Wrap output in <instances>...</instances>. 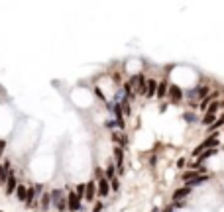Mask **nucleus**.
Listing matches in <instances>:
<instances>
[{"label": "nucleus", "instance_id": "nucleus-29", "mask_svg": "<svg viewBox=\"0 0 224 212\" xmlns=\"http://www.w3.org/2000/svg\"><path fill=\"white\" fill-rule=\"evenodd\" d=\"M94 177H96V179H102V177H104V175H102V169H99V167H96V171H94Z\"/></svg>", "mask_w": 224, "mask_h": 212}, {"label": "nucleus", "instance_id": "nucleus-5", "mask_svg": "<svg viewBox=\"0 0 224 212\" xmlns=\"http://www.w3.org/2000/svg\"><path fill=\"white\" fill-rule=\"evenodd\" d=\"M6 194H14L16 192V189H18V181H16V175H14V171H10V177H8V181H6Z\"/></svg>", "mask_w": 224, "mask_h": 212}, {"label": "nucleus", "instance_id": "nucleus-1", "mask_svg": "<svg viewBox=\"0 0 224 212\" xmlns=\"http://www.w3.org/2000/svg\"><path fill=\"white\" fill-rule=\"evenodd\" d=\"M214 147H218V134H212V136H208L204 141H201V143L193 149V155H201L203 151H206V149H214Z\"/></svg>", "mask_w": 224, "mask_h": 212}, {"label": "nucleus", "instance_id": "nucleus-11", "mask_svg": "<svg viewBox=\"0 0 224 212\" xmlns=\"http://www.w3.org/2000/svg\"><path fill=\"white\" fill-rule=\"evenodd\" d=\"M99 194L100 196H106V194H108V192H110V181L108 179H104V177H102V179H99Z\"/></svg>", "mask_w": 224, "mask_h": 212}, {"label": "nucleus", "instance_id": "nucleus-13", "mask_svg": "<svg viewBox=\"0 0 224 212\" xmlns=\"http://www.w3.org/2000/svg\"><path fill=\"white\" fill-rule=\"evenodd\" d=\"M94 191H96V183H94V181L86 183V192H85V199H86V200H92V199H94Z\"/></svg>", "mask_w": 224, "mask_h": 212}, {"label": "nucleus", "instance_id": "nucleus-10", "mask_svg": "<svg viewBox=\"0 0 224 212\" xmlns=\"http://www.w3.org/2000/svg\"><path fill=\"white\" fill-rule=\"evenodd\" d=\"M191 187H181V189H177V191L173 192V202H177V200H183L187 194H191Z\"/></svg>", "mask_w": 224, "mask_h": 212}, {"label": "nucleus", "instance_id": "nucleus-15", "mask_svg": "<svg viewBox=\"0 0 224 212\" xmlns=\"http://www.w3.org/2000/svg\"><path fill=\"white\" fill-rule=\"evenodd\" d=\"M112 139H114V141H116L122 149H124V147H128V138H126V136H120V134H114V132H112Z\"/></svg>", "mask_w": 224, "mask_h": 212}, {"label": "nucleus", "instance_id": "nucleus-4", "mask_svg": "<svg viewBox=\"0 0 224 212\" xmlns=\"http://www.w3.org/2000/svg\"><path fill=\"white\" fill-rule=\"evenodd\" d=\"M211 94V90H208V86H198V88H195V90H191V93H187V98L193 100V98H206Z\"/></svg>", "mask_w": 224, "mask_h": 212}, {"label": "nucleus", "instance_id": "nucleus-3", "mask_svg": "<svg viewBox=\"0 0 224 212\" xmlns=\"http://www.w3.org/2000/svg\"><path fill=\"white\" fill-rule=\"evenodd\" d=\"M81 208V200H79V196L75 194V191H69L67 192V210H79Z\"/></svg>", "mask_w": 224, "mask_h": 212}, {"label": "nucleus", "instance_id": "nucleus-17", "mask_svg": "<svg viewBox=\"0 0 224 212\" xmlns=\"http://www.w3.org/2000/svg\"><path fill=\"white\" fill-rule=\"evenodd\" d=\"M104 179H108V181L116 179V165H114V163H110V165L104 169Z\"/></svg>", "mask_w": 224, "mask_h": 212}, {"label": "nucleus", "instance_id": "nucleus-24", "mask_svg": "<svg viewBox=\"0 0 224 212\" xmlns=\"http://www.w3.org/2000/svg\"><path fill=\"white\" fill-rule=\"evenodd\" d=\"M183 118H185V122H197L195 114H189V112H185V114H183Z\"/></svg>", "mask_w": 224, "mask_h": 212}, {"label": "nucleus", "instance_id": "nucleus-28", "mask_svg": "<svg viewBox=\"0 0 224 212\" xmlns=\"http://www.w3.org/2000/svg\"><path fill=\"white\" fill-rule=\"evenodd\" d=\"M102 206H104L102 202H96V204H94V208H92V212H100V210H102Z\"/></svg>", "mask_w": 224, "mask_h": 212}, {"label": "nucleus", "instance_id": "nucleus-12", "mask_svg": "<svg viewBox=\"0 0 224 212\" xmlns=\"http://www.w3.org/2000/svg\"><path fill=\"white\" fill-rule=\"evenodd\" d=\"M155 93H157V83L150 79L147 83H145V96L152 98V96H155Z\"/></svg>", "mask_w": 224, "mask_h": 212}, {"label": "nucleus", "instance_id": "nucleus-2", "mask_svg": "<svg viewBox=\"0 0 224 212\" xmlns=\"http://www.w3.org/2000/svg\"><path fill=\"white\" fill-rule=\"evenodd\" d=\"M51 202L59 212H63L67 208V194H65V191H63V189H53L51 191Z\"/></svg>", "mask_w": 224, "mask_h": 212}, {"label": "nucleus", "instance_id": "nucleus-7", "mask_svg": "<svg viewBox=\"0 0 224 212\" xmlns=\"http://www.w3.org/2000/svg\"><path fill=\"white\" fill-rule=\"evenodd\" d=\"M114 155H116V163H118V173H124V149L120 146H116L114 147Z\"/></svg>", "mask_w": 224, "mask_h": 212}, {"label": "nucleus", "instance_id": "nucleus-26", "mask_svg": "<svg viewBox=\"0 0 224 212\" xmlns=\"http://www.w3.org/2000/svg\"><path fill=\"white\" fill-rule=\"evenodd\" d=\"M6 149V139H0V159H2V153Z\"/></svg>", "mask_w": 224, "mask_h": 212}, {"label": "nucleus", "instance_id": "nucleus-27", "mask_svg": "<svg viewBox=\"0 0 224 212\" xmlns=\"http://www.w3.org/2000/svg\"><path fill=\"white\" fill-rule=\"evenodd\" d=\"M104 124H106V128H110V130H114V126H116V120H106Z\"/></svg>", "mask_w": 224, "mask_h": 212}, {"label": "nucleus", "instance_id": "nucleus-21", "mask_svg": "<svg viewBox=\"0 0 224 212\" xmlns=\"http://www.w3.org/2000/svg\"><path fill=\"white\" fill-rule=\"evenodd\" d=\"M85 192H86V185H77L75 187V194L79 196V200L85 199Z\"/></svg>", "mask_w": 224, "mask_h": 212}, {"label": "nucleus", "instance_id": "nucleus-14", "mask_svg": "<svg viewBox=\"0 0 224 212\" xmlns=\"http://www.w3.org/2000/svg\"><path fill=\"white\" fill-rule=\"evenodd\" d=\"M16 196H18V200H20V202H26L28 187H26V185H18V189H16Z\"/></svg>", "mask_w": 224, "mask_h": 212}, {"label": "nucleus", "instance_id": "nucleus-18", "mask_svg": "<svg viewBox=\"0 0 224 212\" xmlns=\"http://www.w3.org/2000/svg\"><path fill=\"white\" fill-rule=\"evenodd\" d=\"M49 204H51V192H43V194H41V204H40V208H41V210H47V208H49Z\"/></svg>", "mask_w": 224, "mask_h": 212}, {"label": "nucleus", "instance_id": "nucleus-30", "mask_svg": "<svg viewBox=\"0 0 224 212\" xmlns=\"http://www.w3.org/2000/svg\"><path fill=\"white\" fill-rule=\"evenodd\" d=\"M173 208H175V206H177V208H183V206H185V202H183V200H177V202H173Z\"/></svg>", "mask_w": 224, "mask_h": 212}, {"label": "nucleus", "instance_id": "nucleus-23", "mask_svg": "<svg viewBox=\"0 0 224 212\" xmlns=\"http://www.w3.org/2000/svg\"><path fill=\"white\" fill-rule=\"evenodd\" d=\"M218 108H220V102H216V100H214V102H212V104L206 108V112H208V114H216Z\"/></svg>", "mask_w": 224, "mask_h": 212}, {"label": "nucleus", "instance_id": "nucleus-25", "mask_svg": "<svg viewBox=\"0 0 224 212\" xmlns=\"http://www.w3.org/2000/svg\"><path fill=\"white\" fill-rule=\"evenodd\" d=\"M110 185H112V191H118V189H120L118 179H112V181H110Z\"/></svg>", "mask_w": 224, "mask_h": 212}, {"label": "nucleus", "instance_id": "nucleus-9", "mask_svg": "<svg viewBox=\"0 0 224 212\" xmlns=\"http://www.w3.org/2000/svg\"><path fill=\"white\" fill-rule=\"evenodd\" d=\"M218 94H220L218 90H212V93L208 94L206 98H203V100H201V110H206V108H208V106H211L212 102H214V100L218 98Z\"/></svg>", "mask_w": 224, "mask_h": 212}, {"label": "nucleus", "instance_id": "nucleus-8", "mask_svg": "<svg viewBox=\"0 0 224 212\" xmlns=\"http://www.w3.org/2000/svg\"><path fill=\"white\" fill-rule=\"evenodd\" d=\"M169 96H171V102H179V100L183 98V90H181V88H179L177 85H171L169 86Z\"/></svg>", "mask_w": 224, "mask_h": 212}, {"label": "nucleus", "instance_id": "nucleus-20", "mask_svg": "<svg viewBox=\"0 0 224 212\" xmlns=\"http://www.w3.org/2000/svg\"><path fill=\"white\" fill-rule=\"evenodd\" d=\"M212 122H216V116H214V114H204L203 116V120H201V124H203V126H212Z\"/></svg>", "mask_w": 224, "mask_h": 212}, {"label": "nucleus", "instance_id": "nucleus-6", "mask_svg": "<svg viewBox=\"0 0 224 212\" xmlns=\"http://www.w3.org/2000/svg\"><path fill=\"white\" fill-rule=\"evenodd\" d=\"M10 163L8 161H4L2 165H0V185H6V181H8V177H10Z\"/></svg>", "mask_w": 224, "mask_h": 212}, {"label": "nucleus", "instance_id": "nucleus-22", "mask_svg": "<svg viewBox=\"0 0 224 212\" xmlns=\"http://www.w3.org/2000/svg\"><path fill=\"white\" fill-rule=\"evenodd\" d=\"M222 126H224V114H222V116H218L216 122H214L212 126H208V130H216V128H222Z\"/></svg>", "mask_w": 224, "mask_h": 212}, {"label": "nucleus", "instance_id": "nucleus-16", "mask_svg": "<svg viewBox=\"0 0 224 212\" xmlns=\"http://www.w3.org/2000/svg\"><path fill=\"white\" fill-rule=\"evenodd\" d=\"M167 93H169V85L167 83H159L157 85V93H155V96H159V98H163V96H167Z\"/></svg>", "mask_w": 224, "mask_h": 212}, {"label": "nucleus", "instance_id": "nucleus-19", "mask_svg": "<svg viewBox=\"0 0 224 212\" xmlns=\"http://www.w3.org/2000/svg\"><path fill=\"white\" fill-rule=\"evenodd\" d=\"M204 181H208V177L206 175H201V177H197V179H193V181H187L185 183V187H197V185H201V183H204Z\"/></svg>", "mask_w": 224, "mask_h": 212}, {"label": "nucleus", "instance_id": "nucleus-31", "mask_svg": "<svg viewBox=\"0 0 224 212\" xmlns=\"http://www.w3.org/2000/svg\"><path fill=\"white\" fill-rule=\"evenodd\" d=\"M163 212H173V206H167V208H165Z\"/></svg>", "mask_w": 224, "mask_h": 212}]
</instances>
